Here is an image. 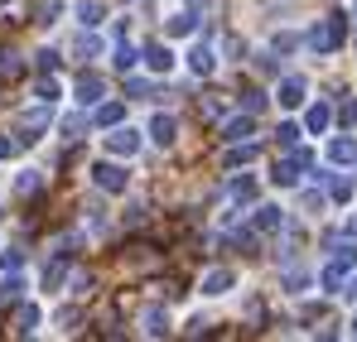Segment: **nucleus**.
Here are the masks:
<instances>
[{
	"label": "nucleus",
	"instance_id": "obj_1",
	"mask_svg": "<svg viewBox=\"0 0 357 342\" xmlns=\"http://www.w3.org/2000/svg\"><path fill=\"white\" fill-rule=\"evenodd\" d=\"M343 39H348V20L343 15H328L324 24L309 29V49L314 54H333V49H343Z\"/></svg>",
	"mask_w": 357,
	"mask_h": 342
},
{
	"label": "nucleus",
	"instance_id": "obj_2",
	"mask_svg": "<svg viewBox=\"0 0 357 342\" xmlns=\"http://www.w3.org/2000/svg\"><path fill=\"white\" fill-rule=\"evenodd\" d=\"M309 164H314V155H309V150H295L290 160H280V164H275V173H271V178H275L280 188H295V183H299V169H309Z\"/></svg>",
	"mask_w": 357,
	"mask_h": 342
},
{
	"label": "nucleus",
	"instance_id": "obj_3",
	"mask_svg": "<svg viewBox=\"0 0 357 342\" xmlns=\"http://www.w3.org/2000/svg\"><path fill=\"white\" fill-rule=\"evenodd\" d=\"M92 178H97V188H107V193H121V188H126V169H116V164H97Z\"/></svg>",
	"mask_w": 357,
	"mask_h": 342
},
{
	"label": "nucleus",
	"instance_id": "obj_4",
	"mask_svg": "<svg viewBox=\"0 0 357 342\" xmlns=\"http://www.w3.org/2000/svg\"><path fill=\"white\" fill-rule=\"evenodd\" d=\"M107 150H112V155H135V150H140V135L121 125V130H112V135H107Z\"/></svg>",
	"mask_w": 357,
	"mask_h": 342
},
{
	"label": "nucleus",
	"instance_id": "obj_5",
	"mask_svg": "<svg viewBox=\"0 0 357 342\" xmlns=\"http://www.w3.org/2000/svg\"><path fill=\"white\" fill-rule=\"evenodd\" d=\"M102 92H107V82H102L97 72H82V77H77V102H82V107H87V102H97Z\"/></svg>",
	"mask_w": 357,
	"mask_h": 342
},
{
	"label": "nucleus",
	"instance_id": "obj_6",
	"mask_svg": "<svg viewBox=\"0 0 357 342\" xmlns=\"http://www.w3.org/2000/svg\"><path fill=\"white\" fill-rule=\"evenodd\" d=\"M140 328H145L150 338H165V333H169V313H165V309H145V313H140Z\"/></svg>",
	"mask_w": 357,
	"mask_h": 342
},
{
	"label": "nucleus",
	"instance_id": "obj_7",
	"mask_svg": "<svg viewBox=\"0 0 357 342\" xmlns=\"http://www.w3.org/2000/svg\"><path fill=\"white\" fill-rule=\"evenodd\" d=\"M188 68H193V72H198V77H208V72H213V68H218V58H213V49H208V44H198V49H193V54H188Z\"/></svg>",
	"mask_w": 357,
	"mask_h": 342
},
{
	"label": "nucleus",
	"instance_id": "obj_8",
	"mask_svg": "<svg viewBox=\"0 0 357 342\" xmlns=\"http://www.w3.org/2000/svg\"><path fill=\"white\" fill-rule=\"evenodd\" d=\"M227 289H232V270H208V275H203V294L218 299V294H227Z\"/></svg>",
	"mask_w": 357,
	"mask_h": 342
},
{
	"label": "nucleus",
	"instance_id": "obj_9",
	"mask_svg": "<svg viewBox=\"0 0 357 342\" xmlns=\"http://www.w3.org/2000/svg\"><path fill=\"white\" fill-rule=\"evenodd\" d=\"M44 125H49V111H29V116H20V130H24L20 140H39V130H44Z\"/></svg>",
	"mask_w": 357,
	"mask_h": 342
},
{
	"label": "nucleus",
	"instance_id": "obj_10",
	"mask_svg": "<svg viewBox=\"0 0 357 342\" xmlns=\"http://www.w3.org/2000/svg\"><path fill=\"white\" fill-rule=\"evenodd\" d=\"M328 121H333V111H328V102H319V107H309V116H304V125H309L314 135H324V130H328Z\"/></svg>",
	"mask_w": 357,
	"mask_h": 342
},
{
	"label": "nucleus",
	"instance_id": "obj_11",
	"mask_svg": "<svg viewBox=\"0 0 357 342\" xmlns=\"http://www.w3.org/2000/svg\"><path fill=\"white\" fill-rule=\"evenodd\" d=\"M280 227H285L280 208H256V231H280Z\"/></svg>",
	"mask_w": 357,
	"mask_h": 342
},
{
	"label": "nucleus",
	"instance_id": "obj_12",
	"mask_svg": "<svg viewBox=\"0 0 357 342\" xmlns=\"http://www.w3.org/2000/svg\"><path fill=\"white\" fill-rule=\"evenodd\" d=\"M145 63H150L155 72H169V68H174V54H169L165 44H150V49H145Z\"/></svg>",
	"mask_w": 357,
	"mask_h": 342
},
{
	"label": "nucleus",
	"instance_id": "obj_13",
	"mask_svg": "<svg viewBox=\"0 0 357 342\" xmlns=\"http://www.w3.org/2000/svg\"><path fill=\"white\" fill-rule=\"evenodd\" d=\"M304 102V77H285L280 82V107H299Z\"/></svg>",
	"mask_w": 357,
	"mask_h": 342
},
{
	"label": "nucleus",
	"instance_id": "obj_14",
	"mask_svg": "<svg viewBox=\"0 0 357 342\" xmlns=\"http://www.w3.org/2000/svg\"><path fill=\"white\" fill-rule=\"evenodd\" d=\"M174 116H155V121H150V135H155V140H160V145H174Z\"/></svg>",
	"mask_w": 357,
	"mask_h": 342
},
{
	"label": "nucleus",
	"instance_id": "obj_15",
	"mask_svg": "<svg viewBox=\"0 0 357 342\" xmlns=\"http://www.w3.org/2000/svg\"><path fill=\"white\" fill-rule=\"evenodd\" d=\"M261 150L256 145H241V140H232V150H227V169H237V164H251Z\"/></svg>",
	"mask_w": 357,
	"mask_h": 342
},
{
	"label": "nucleus",
	"instance_id": "obj_16",
	"mask_svg": "<svg viewBox=\"0 0 357 342\" xmlns=\"http://www.w3.org/2000/svg\"><path fill=\"white\" fill-rule=\"evenodd\" d=\"M246 135H251V111H246V116H232V121L222 125V140H246Z\"/></svg>",
	"mask_w": 357,
	"mask_h": 342
},
{
	"label": "nucleus",
	"instance_id": "obj_17",
	"mask_svg": "<svg viewBox=\"0 0 357 342\" xmlns=\"http://www.w3.org/2000/svg\"><path fill=\"white\" fill-rule=\"evenodd\" d=\"M34 328H39V309H34V304H24V309L15 313V333H34Z\"/></svg>",
	"mask_w": 357,
	"mask_h": 342
},
{
	"label": "nucleus",
	"instance_id": "obj_18",
	"mask_svg": "<svg viewBox=\"0 0 357 342\" xmlns=\"http://www.w3.org/2000/svg\"><path fill=\"white\" fill-rule=\"evenodd\" d=\"M328 155H333L338 164H353V160H357V145H353V140H333V145H328Z\"/></svg>",
	"mask_w": 357,
	"mask_h": 342
},
{
	"label": "nucleus",
	"instance_id": "obj_19",
	"mask_svg": "<svg viewBox=\"0 0 357 342\" xmlns=\"http://www.w3.org/2000/svg\"><path fill=\"white\" fill-rule=\"evenodd\" d=\"M328 178V173H324ZM328 193H333V203H348L353 198V178H328Z\"/></svg>",
	"mask_w": 357,
	"mask_h": 342
},
{
	"label": "nucleus",
	"instance_id": "obj_20",
	"mask_svg": "<svg viewBox=\"0 0 357 342\" xmlns=\"http://www.w3.org/2000/svg\"><path fill=\"white\" fill-rule=\"evenodd\" d=\"M15 188H20V198H29V193H39V188H44V178L29 169V173H20V183H15Z\"/></svg>",
	"mask_w": 357,
	"mask_h": 342
},
{
	"label": "nucleus",
	"instance_id": "obj_21",
	"mask_svg": "<svg viewBox=\"0 0 357 342\" xmlns=\"http://www.w3.org/2000/svg\"><path fill=\"white\" fill-rule=\"evenodd\" d=\"M77 20H82V24H97V20H102V5H97V0H82V5H77Z\"/></svg>",
	"mask_w": 357,
	"mask_h": 342
},
{
	"label": "nucleus",
	"instance_id": "obj_22",
	"mask_svg": "<svg viewBox=\"0 0 357 342\" xmlns=\"http://www.w3.org/2000/svg\"><path fill=\"white\" fill-rule=\"evenodd\" d=\"M241 107H246V111L256 116L261 107H266V92H256V87H246V92H241Z\"/></svg>",
	"mask_w": 357,
	"mask_h": 342
},
{
	"label": "nucleus",
	"instance_id": "obj_23",
	"mask_svg": "<svg viewBox=\"0 0 357 342\" xmlns=\"http://www.w3.org/2000/svg\"><path fill=\"white\" fill-rule=\"evenodd\" d=\"M0 72H5V77H20V72H24L20 54H0Z\"/></svg>",
	"mask_w": 357,
	"mask_h": 342
},
{
	"label": "nucleus",
	"instance_id": "obj_24",
	"mask_svg": "<svg viewBox=\"0 0 357 342\" xmlns=\"http://www.w3.org/2000/svg\"><path fill=\"white\" fill-rule=\"evenodd\" d=\"M232 198H237V203H251V198H256V183H251V178H237V183H232Z\"/></svg>",
	"mask_w": 357,
	"mask_h": 342
},
{
	"label": "nucleus",
	"instance_id": "obj_25",
	"mask_svg": "<svg viewBox=\"0 0 357 342\" xmlns=\"http://www.w3.org/2000/svg\"><path fill=\"white\" fill-rule=\"evenodd\" d=\"M77 54H82V58L102 54V39H97V34H82V39H77Z\"/></svg>",
	"mask_w": 357,
	"mask_h": 342
},
{
	"label": "nucleus",
	"instance_id": "obj_26",
	"mask_svg": "<svg viewBox=\"0 0 357 342\" xmlns=\"http://www.w3.org/2000/svg\"><path fill=\"white\" fill-rule=\"evenodd\" d=\"M116 68H121V72L135 68V49H130V44H116Z\"/></svg>",
	"mask_w": 357,
	"mask_h": 342
},
{
	"label": "nucleus",
	"instance_id": "obj_27",
	"mask_svg": "<svg viewBox=\"0 0 357 342\" xmlns=\"http://www.w3.org/2000/svg\"><path fill=\"white\" fill-rule=\"evenodd\" d=\"M97 121H102V125H116L121 121V102H107V107L97 111Z\"/></svg>",
	"mask_w": 357,
	"mask_h": 342
},
{
	"label": "nucleus",
	"instance_id": "obj_28",
	"mask_svg": "<svg viewBox=\"0 0 357 342\" xmlns=\"http://www.w3.org/2000/svg\"><path fill=\"white\" fill-rule=\"evenodd\" d=\"M343 285V265H338V261H333V265H328V270H324V289H338Z\"/></svg>",
	"mask_w": 357,
	"mask_h": 342
},
{
	"label": "nucleus",
	"instance_id": "obj_29",
	"mask_svg": "<svg viewBox=\"0 0 357 342\" xmlns=\"http://www.w3.org/2000/svg\"><path fill=\"white\" fill-rule=\"evenodd\" d=\"M169 34H193V15H174L169 20Z\"/></svg>",
	"mask_w": 357,
	"mask_h": 342
},
{
	"label": "nucleus",
	"instance_id": "obj_30",
	"mask_svg": "<svg viewBox=\"0 0 357 342\" xmlns=\"http://www.w3.org/2000/svg\"><path fill=\"white\" fill-rule=\"evenodd\" d=\"M275 135H280V145H285V150H295V145H299V125H280Z\"/></svg>",
	"mask_w": 357,
	"mask_h": 342
},
{
	"label": "nucleus",
	"instance_id": "obj_31",
	"mask_svg": "<svg viewBox=\"0 0 357 342\" xmlns=\"http://www.w3.org/2000/svg\"><path fill=\"white\" fill-rule=\"evenodd\" d=\"M63 275H68V265H63V261H54V265H49V275H44V285H49V289L63 285Z\"/></svg>",
	"mask_w": 357,
	"mask_h": 342
},
{
	"label": "nucleus",
	"instance_id": "obj_32",
	"mask_svg": "<svg viewBox=\"0 0 357 342\" xmlns=\"http://www.w3.org/2000/svg\"><path fill=\"white\" fill-rule=\"evenodd\" d=\"M39 102H44V107H49V102H59V82H49V77H44V82H39Z\"/></svg>",
	"mask_w": 357,
	"mask_h": 342
},
{
	"label": "nucleus",
	"instance_id": "obj_33",
	"mask_svg": "<svg viewBox=\"0 0 357 342\" xmlns=\"http://www.w3.org/2000/svg\"><path fill=\"white\" fill-rule=\"evenodd\" d=\"M20 280H5V285H0V304H10V299H20Z\"/></svg>",
	"mask_w": 357,
	"mask_h": 342
},
{
	"label": "nucleus",
	"instance_id": "obj_34",
	"mask_svg": "<svg viewBox=\"0 0 357 342\" xmlns=\"http://www.w3.org/2000/svg\"><path fill=\"white\" fill-rule=\"evenodd\" d=\"M59 10H63L59 0H49V5H44V10H39V24H54V20H59Z\"/></svg>",
	"mask_w": 357,
	"mask_h": 342
},
{
	"label": "nucleus",
	"instance_id": "obj_35",
	"mask_svg": "<svg viewBox=\"0 0 357 342\" xmlns=\"http://www.w3.org/2000/svg\"><path fill=\"white\" fill-rule=\"evenodd\" d=\"M126 92H130V97H150V82H140V77H130V82H126Z\"/></svg>",
	"mask_w": 357,
	"mask_h": 342
},
{
	"label": "nucleus",
	"instance_id": "obj_36",
	"mask_svg": "<svg viewBox=\"0 0 357 342\" xmlns=\"http://www.w3.org/2000/svg\"><path fill=\"white\" fill-rule=\"evenodd\" d=\"M0 265H5V270H20V265H24V256H20V251H5V256H0Z\"/></svg>",
	"mask_w": 357,
	"mask_h": 342
},
{
	"label": "nucleus",
	"instance_id": "obj_37",
	"mask_svg": "<svg viewBox=\"0 0 357 342\" xmlns=\"http://www.w3.org/2000/svg\"><path fill=\"white\" fill-rule=\"evenodd\" d=\"M338 121H343V125H357V97L343 107V111H338Z\"/></svg>",
	"mask_w": 357,
	"mask_h": 342
},
{
	"label": "nucleus",
	"instance_id": "obj_38",
	"mask_svg": "<svg viewBox=\"0 0 357 342\" xmlns=\"http://www.w3.org/2000/svg\"><path fill=\"white\" fill-rule=\"evenodd\" d=\"M39 68H44V72H54V68H59V54H54V49H44V54H39Z\"/></svg>",
	"mask_w": 357,
	"mask_h": 342
},
{
	"label": "nucleus",
	"instance_id": "obj_39",
	"mask_svg": "<svg viewBox=\"0 0 357 342\" xmlns=\"http://www.w3.org/2000/svg\"><path fill=\"white\" fill-rule=\"evenodd\" d=\"M285 285L299 294V289H304V270H285Z\"/></svg>",
	"mask_w": 357,
	"mask_h": 342
},
{
	"label": "nucleus",
	"instance_id": "obj_40",
	"mask_svg": "<svg viewBox=\"0 0 357 342\" xmlns=\"http://www.w3.org/2000/svg\"><path fill=\"white\" fill-rule=\"evenodd\" d=\"M10 150H15V145H10V140H5V135H0V160H5V155H10Z\"/></svg>",
	"mask_w": 357,
	"mask_h": 342
},
{
	"label": "nucleus",
	"instance_id": "obj_41",
	"mask_svg": "<svg viewBox=\"0 0 357 342\" xmlns=\"http://www.w3.org/2000/svg\"><path fill=\"white\" fill-rule=\"evenodd\" d=\"M348 294H353V299H357V280H353V285H348Z\"/></svg>",
	"mask_w": 357,
	"mask_h": 342
},
{
	"label": "nucleus",
	"instance_id": "obj_42",
	"mask_svg": "<svg viewBox=\"0 0 357 342\" xmlns=\"http://www.w3.org/2000/svg\"><path fill=\"white\" fill-rule=\"evenodd\" d=\"M348 231H353V236H357V217H353V222H348Z\"/></svg>",
	"mask_w": 357,
	"mask_h": 342
},
{
	"label": "nucleus",
	"instance_id": "obj_43",
	"mask_svg": "<svg viewBox=\"0 0 357 342\" xmlns=\"http://www.w3.org/2000/svg\"><path fill=\"white\" fill-rule=\"evenodd\" d=\"M353 338H357V318H353Z\"/></svg>",
	"mask_w": 357,
	"mask_h": 342
},
{
	"label": "nucleus",
	"instance_id": "obj_44",
	"mask_svg": "<svg viewBox=\"0 0 357 342\" xmlns=\"http://www.w3.org/2000/svg\"><path fill=\"white\" fill-rule=\"evenodd\" d=\"M0 217H5V212H0Z\"/></svg>",
	"mask_w": 357,
	"mask_h": 342
}]
</instances>
